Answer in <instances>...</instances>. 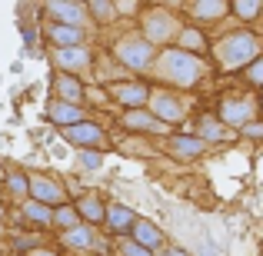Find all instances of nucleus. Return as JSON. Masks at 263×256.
Segmentation results:
<instances>
[{
    "instance_id": "f257e3e1",
    "label": "nucleus",
    "mask_w": 263,
    "mask_h": 256,
    "mask_svg": "<svg viewBox=\"0 0 263 256\" xmlns=\"http://www.w3.org/2000/svg\"><path fill=\"white\" fill-rule=\"evenodd\" d=\"M154 70H157V77L163 80V84H170V87H197L200 84V77L206 73V64L200 57H190V53H183V50H163L160 57L154 60Z\"/></svg>"
},
{
    "instance_id": "f03ea898",
    "label": "nucleus",
    "mask_w": 263,
    "mask_h": 256,
    "mask_svg": "<svg viewBox=\"0 0 263 256\" xmlns=\"http://www.w3.org/2000/svg\"><path fill=\"white\" fill-rule=\"evenodd\" d=\"M213 53H217V60H220L223 70H237V67H247V64H253V60L260 57V37L250 33V30L227 33V37L213 47Z\"/></svg>"
},
{
    "instance_id": "7ed1b4c3",
    "label": "nucleus",
    "mask_w": 263,
    "mask_h": 256,
    "mask_svg": "<svg viewBox=\"0 0 263 256\" xmlns=\"http://www.w3.org/2000/svg\"><path fill=\"white\" fill-rule=\"evenodd\" d=\"M114 53H117V60H120L123 70H150L154 60H157V47H150L140 33H127V37H120L117 47H114Z\"/></svg>"
},
{
    "instance_id": "20e7f679",
    "label": "nucleus",
    "mask_w": 263,
    "mask_h": 256,
    "mask_svg": "<svg viewBox=\"0 0 263 256\" xmlns=\"http://www.w3.org/2000/svg\"><path fill=\"white\" fill-rule=\"evenodd\" d=\"M147 113H154L160 123H180L186 116V100H180L174 90H150Z\"/></svg>"
},
{
    "instance_id": "39448f33",
    "label": "nucleus",
    "mask_w": 263,
    "mask_h": 256,
    "mask_svg": "<svg viewBox=\"0 0 263 256\" xmlns=\"http://www.w3.org/2000/svg\"><path fill=\"white\" fill-rule=\"evenodd\" d=\"M177 30H180V24L174 20V13H167V10H147L143 13V33L140 37L150 47H160L167 40H174Z\"/></svg>"
},
{
    "instance_id": "423d86ee",
    "label": "nucleus",
    "mask_w": 263,
    "mask_h": 256,
    "mask_svg": "<svg viewBox=\"0 0 263 256\" xmlns=\"http://www.w3.org/2000/svg\"><path fill=\"white\" fill-rule=\"evenodd\" d=\"M253 113H257V103L250 100V96H223L220 100V116L217 120L223 123V127H243V123H250L253 120Z\"/></svg>"
},
{
    "instance_id": "0eeeda50",
    "label": "nucleus",
    "mask_w": 263,
    "mask_h": 256,
    "mask_svg": "<svg viewBox=\"0 0 263 256\" xmlns=\"http://www.w3.org/2000/svg\"><path fill=\"white\" fill-rule=\"evenodd\" d=\"M27 190H30V196L37 200V203H44V206H64V200H67V193H64V186L57 183V180H50V176H44V173H30L27 176Z\"/></svg>"
},
{
    "instance_id": "6e6552de",
    "label": "nucleus",
    "mask_w": 263,
    "mask_h": 256,
    "mask_svg": "<svg viewBox=\"0 0 263 256\" xmlns=\"http://www.w3.org/2000/svg\"><path fill=\"white\" fill-rule=\"evenodd\" d=\"M64 140L73 143V147H84V150H100L103 143H107V133H103V127H97V123L90 120H80V123H70V127H64Z\"/></svg>"
},
{
    "instance_id": "1a4fd4ad",
    "label": "nucleus",
    "mask_w": 263,
    "mask_h": 256,
    "mask_svg": "<svg viewBox=\"0 0 263 256\" xmlns=\"http://www.w3.org/2000/svg\"><path fill=\"white\" fill-rule=\"evenodd\" d=\"M47 17L60 27H84L87 10L84 4H67V0H47Z\"/></svg>"
},
{
    "instance_id": "9d476101",
    "label": "nucleus",
    "mask_w": 263,
    "mask_h": 256,
    "mask_svg": "<svg viewBox=\"0 0 263 256\" xmlns=\"http://www.w3.org/2000/svg\"><path fill=\"white\" fill-rule=\"evenodd\" d=\"M120 123H123L127 130H137V133H170L167 123H160L154 113H147L143 107H140V110H127Z\"/></svg>"
},
{
    "instance_id": "9b49d317",
    "label": "nucleus",
    "mask_w": 263,
    "mask_h": 256,
    "mask_svg": "<svg viewBox=\"0 0 263 256\" xmlns=\"http://www.w3.org/2000/svg\"><path fill=\"white\" fill-rule=\"evenodd\" d=\"M110 96H114L117 103H123L127 110H140L150 96V87H143V84H114L110 87Z\"/></svg>"
},
{
    "instance_id": "f8f14e48",
    "label": "nucleus",
    "mask_w": 263,
    "mask_h": 256,
    "mask_svg": "<svg viewBox=\"0 0 263 256\" xmlns=\"http://www.w3.org/2000/svg\"><path fill=\"white\" fill-rule=\"evenodd\" d=\"M130 240H134L137 246H143V250H160L163 246V233H160V226L157 223H150V220H134V226H130Z\"/></svg>"
},
{
    "instance_id": "ddd939ff",
    "label": "nucleus",
    "mask_w": 263,
    "mask_h": 256,
    "mask_svg": "<svg viewBox=\"0 0 263 256\" xmlns=\"http://www.w3.org/2000/svg\"><path fill=\"white\" fill-rule=\"evenodd\" d=\"M103 220H107V226H110V233H114V237H127L137 216H134V210H130V206L110 203L107 210H103Z\"/></svg>"
},
{
    "instance_id": "4468645a",
    "label": "nucleus",
    "mask_w": 263,
    "mask_h": 256,
    "mask_svg": "<svg viewBox=\"0 0 263 256\" xmlns=\"http://www.w3.org/2000/svg\"><path fill=\"white\" fill-rule=\"evenodd\" d=\"M60 237H64V243L73 246V250H97V246H100V240H97L93 226H87V223L70 226V230H64Z\"/></svg>"
},
{
    "instance_id": "2eb2a0df",
    "label": "nucleus",
    "mask_w": 263,
    "mask_h": 256,
    "mask_svg": "<svg viewBox=\"0 0 263 256\" xmlns=\"http://www.w3.org/2000/svg\"><path fill=\"white\" fill-rule=\"evenodd\" d=\"M87 96L84 84H80L73 73H60L57 77V100L60 103H70V107H80V100Z\"/></svg>"
},
{
    "instance_id": "dca6fc26",
    "label": "nucleus",
    "mask_w": 263,
    "mask_h": 256,
    "mask_svg": "<svg viewBox=\"0 0 263 256\" xmlns=\"http://www.w3.org/2000/svg\"><path fill=\"white\" fill-rule=\"evenodd\" d=\"M53 57H57V64L64 67L67 73H73V70H87V67H90V53H87V47H64V50H53Z\"/></svg>"
},
{
    "instance_id": "f3484780",
    "label": "nucleus",
    "mask_w": 263,
    "mask_h": 256,
    "mask_svg": "<svg viewBox=\"0 0 263 256\" xmlns=\"http://www.w3.org/2000/svg\"><path fill=\"white\" fill-rule=\"evenodd\" d=\"M203 150H206V143L197 140V136H170V153L177 160H197Z\"/></svg>"
},
{
    "instance_id": "a211bd4d",
    "label": "nucleus",
    "mask_w": 263,
    "mask_h": 256,
    "mask_svg": "<svg viewBox=\"0 0 263 256\" xmlns=\"http://www.w3.org/2000/svg\"><path fill=\"white\" fill-rule=\"evenodd\" d=\"M73 210H77V216L87 220V226H93V223H103V210H107V206H103V200L97 196V193H87V196L77 200Z\"/></svg>"
},
{
    "instance_id": "6ab92c4d",
    "label": "nucleus",
    "mask_w": 263,
    "mask_h": 256,
    "mask_svg": "<svg viewBox=\"0 0 263 256\" xmlns=\"http://www.w3.org/2000/svg\"><path fill=\"white\" fill-rule=\"evenodd\" d=\"M47 37H50V44L57 47V50L84 44V30H80V27H60V24H53L50 30H47Z\"/></svg>"
},
{
    "instance_id": "aec40b11",
    "label": "nucleus",
    "mask_w": 263,
    "mask_h": 256,
    "mask_svg": "<svg viewBox=\"0 0 263 256\" xmlns=\"http://www.w3.org/2000/svg\"><path fill=\"white\" fill-rule=\"evenodd\" d=\"M190 13L203 24H213L227 13V0H190Z\"/></svg>"
},
{
    "instance_id": "412c9836",
    "label": "nucleus",
    "mask_w": 263,
    "mask_h": 256,
    "mask_svg": "<svg viewBox=\"0 0 263 256\" xmlns=\"http://www.w3.org/2000/svg\"><path fill=\"white\" fill-rule=\"evenodd\" d=\"M177 50H183V53H190V57H200V53L206 50V37L200 30H193V27H180L177 30Z\"/></svg>"
},
{
    "instance_id": "4be33fe9",
    "label": "nucleus",
    "mask_w": 263,
    "mask_h": 256,
    "mask_svg": "<svg viewBox=\"0 0 263 256\" xmlns=\"http://www.w3.org/2000/svg\"><path fill=\"white\" fill-rule=\"evenodd\" d=\"M223 136H227V130H223V123H220L217 116H210V113L200 116V123H197V140L217 143V140H223Z\"/></svg>"
},
{
    "instance_id": "5701e85b",
    "label": "nucleus",
    "mask_w": 263,
    "mask_h": 256,
    "mask_svg": "<svg viewBox=\"0 0 263 256\" xmlns=\"http://www.w3.org/2000/svg\"><path fill=\"white\" fill-rule=\"evenodd\" d=\"M87 10H90V17H93L97 24H110V20H117V4H114V0H87Z\"/></svg>"
},
{
    "instance_id": "b1692460",
    "label": "nucleus",
    "mask_w": 263,
    "mask_h": 256,
    "mask_svg": "<svg viewBox=\"0 0 263 256\" xmlns=\"http://www.w3.org/2000/svg\"><path fill=\"white\" fill-rule=\"evenodd\" d=\"M50 116L60 123V127H70V123H80V107H70V103H53Z\"/></svg>"
},
{
    "instance_id": "393cba45",
    "label": "nucleus",
    "mask_w": 263,
    "mask_h": 256,
    "mask_svg": "<svg viewBox=\"0 0 263 256\" xmlns=\"http://www.w3.org/2000/svg\"><path fill=\"white\" fill-rule=\"evenodd\" d=\"M260 4H263V0H230V4H227V10H233L240 20H257Z\"/></svg>"
},
{
    "instance_id": "a878e982",
    "label": "nucleus",
    "mask_w": 263,
    "mask_h": 256,
    "mask_svg": "<svg viewBox=\"0 0 263 256\" xmlns=\"http://www.w3.org/2000/svg\"><path fill=\"white\" fill-rule=\"evenodd\" d=\"M50 206H44V203H37V200H27L24 203V216L30 220V223H50Z\"/></svg>"
},
{
    "instance_id": "bb28decb",
    "label": "nucleus",
    "mask_w": 263,
    "mask_h": 256,
    "mask_svg": "<svg viewBox=\"0 0 263 256\" xmlns=\"http://www.w3.org/2000/svg\"><path fill=\"white\" fill-rule=\"evenodd\" d=\"M77 210L73 206H57V210L50 213V223H57L60 230H70V226H77Z\"/></svg>"
},
{
    "instance_id": "cd10ccee",
    "label": "nucleus",
    "mask_w": 263,
    "mask_h": 256,
    "mask_svg": "<svg viewBox=\"0 0 263 256\" xmlns=\"http://www.w3.org/2000/svg\"><path fill=\"white\" fill-rule=\"evenodd\" d=\"M80 163H84V167L87 170H97V167H103V153H100V150H93V147H90V150H80Z\"/></svg>"
},
{
    "instance_id": "c85d7f7f",
    "label": "nucleus",
    "mask_w": 263,
    "mask_h": 256,
    "mask_svg": "<svg viewBox=\"0 0 263 256\" xmlns=\"http://www.w3.org/2000/svg\"><path fill=\"white\" fill-rule=\"evenodd\" d=\"M7 186H10L17 196H24V193H27V176L20 170H10V173H7Z\"/></svg>"
},
{
    "instance_id": "c756f323",
    "label": "nucleus",
    "mask_w": 263,
    "mask_h": 256,
    "mask_svg": "<svg viewBox=\"0 0 263 256\" xmlns=\"http://www.w3.org/2000/svg\"><path fill=\"white\" fill-rule=\"evenodd\" d=\"M120 256H150V250H143V246H137L134 240L120 237Z\"/></svg>"
},
{
    "instance_id": "7c9ffc66",
    "label": "nucleus",
    "mask_w": 263,
    "mask_h": 256,
    "mask_svg": "<svg viewBox=\"0 0 263 256\" xmlns=\"http://www.w3.org/2000/svg\"><path fill=\"white\" fill-rule=\"evenodd\" d=\"M247 80H250L253 87H257L260 80H263V64H260V57H257V60L250 64V70H247Z\"/></svg>"
},
{
    "instance_id": "2f4dec72",
    "label": "nucleus",
    "mask_w": 263,
    "mask_h": 256,
    "mask_svg": "<svg viewBox=\"0 0 263 256\" xmlns=\"http://www.w3.org/2000/svg\"><path fill=\"white\" fill-rule=\"evenodd\" d=\"M13 246H17V250H40L33 237H17V243H13Z\"/></svg>"
},
{
    "instance_id": "473e14b6",
    "label": "nucleus",
    "mask_w": 263,
    "mask_h": 256,
    "mask_svg": "<svg viewBox=\"0 0 263 256\" xmlns=\"http://www.w3.org/2000/svg\"><path fill=\"white\" fill-rule=\"evenodd\" d=\"M243 133H247V136H250V140H257V136L263 133V127H260V123H257V120H250V123H243Z\"/></svg>"
},
{
    "instance_id": "72a5a7b5",
    "label": "nucleus",
    "mask_w": 263,
    "mask_h": 256,
    "mask_svg": "<svg viewBox=\"0 0 263 256\" xmlns=\"http://www.w3.org/2000/svg\"><path fill=\"white\" fill-rule=\"evenodd\" d=\"M160 256H190L186 250H180V246H167V250H163Z\"/></svg>"
},
{
    "instance_id": "f704fd0d",
    "label": "nucleus",
    "mask_w": 263,
    "mask_h": 256,
    "mask_svg": "<svg viewBox=\"0 0 263 256\" xmlns=\"http://www.w3.org/2000/svg\"><path fill=\"white\" fill-rule=\"evenodd\" d=\"M30 256H60V253H50V250H33Z\"/></svg>"
},
{
    "instance_id": "c9c22d12",
    "label": "nucleus",
    "mask_w": 263,
    "mask_h": 256,
    "mask_svg": "<svg viewBox=\"0 0 263 256\" xmlns=\"http://www.w3.org/2000/svg\"><path fill=\"white\" fill-rule=\"evenodd\" d=\"M4 213H7V210H4V203H0V220H4Z\"/></svg>"
},
{
    "instance_id": "e433bc0d",
    "label": "nucleus",
    "mask_w": 263,
    "mask_h": 256,
    "mask_svg": "<svg viewBox=\"0 0 263 256\" xmlns=\"http://www.w3.org/2000/svg\"><path fill=\"white\" fill-rule=\"evenodd\" d=\"M67 4H80V0H67Z\"/></svg>"
},
{
    "instance_id": "4c0bfd02",
    "label": "nucleus",
    "mask_w": 263,
    "mask_h": 256,
    "mask_svg": "<svg viewBox=\"0 0 263 256\" xmlns=\"http://www.w3.org/2000/svg\"><path fill=\"white\" fill-rule=\"evenodd\" d=\"M13 256H20V253H13Z\"/></svg>"
},
{
    "instance_id": "58836bf2",
    "label": "nucleus",
    "mask_w": 263,
    "mask_h": 256,
    "mask_svg": "<svg viewBox=\"0 0 263 256\" xmlns=\"http://www.w3.org/2000/svg\"><path fill=\"white\" fill-rule=\"evenodd\" d=\"M0 176H4V173H0Z\"/></svg>"
}]
</instances>
